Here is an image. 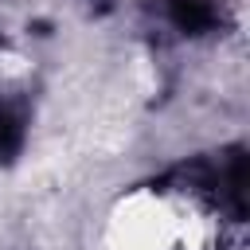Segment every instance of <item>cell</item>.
<instances>
[{"mask_svg":"<svg viewBox=\"0 0 250 250\" xmlns=\"http://www.w3.org/2000/svg\"><path fill=\"white\" fill-rule=\"evenodd\" d=\"M168 16L180 31H207L215 23V8L207 0H168Z\"/></svg>","mask_w":250,"mask_h":250,"instance_id":"6da1fadb","label":"cell"},{"mask_svg":"<svg viewBox=\"0 0 250 250\" xmlns=\"http://www.w3.org/2000/svg\"><path fill=\"white\" fill-rule=\"evenodd\" d=\"M20 141H23V121H20V113L8 109V105H0V160H12L16 148H20Z\"/></svg>","mask_w":250,"mask_h":250,"instance_id":"7a4b0ae2","label":"cell"}]
</instances>
